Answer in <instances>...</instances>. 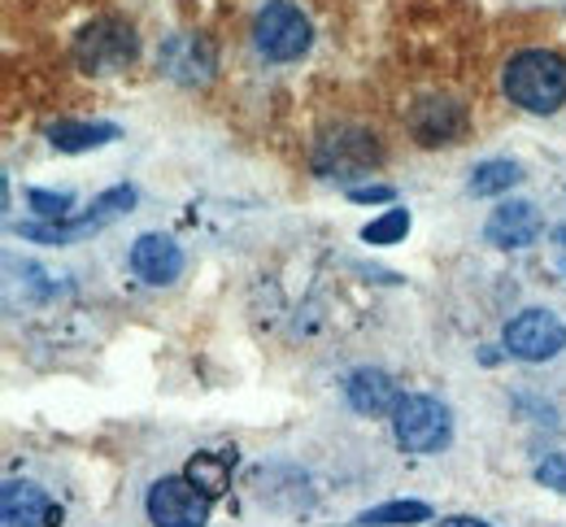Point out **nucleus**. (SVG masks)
I'll return each instance as SVG.
<instances>
[{
  "label": "nucleus",
  "mask_w": 566,
  "mask_h": 527,
  "mask_svg": "<svg viewBox=\"0 0 566 527\" xmlns=\"http://www.w3.org/2000/svg\"><path fill=\"white\" fill-rule=\"evenodd\" d=\"M27 201H31L35 214H44V219H53V223H57V219H71V205H74L71 192H44V188H31Z\"/></svg>",
  "instance_id": "20"
},
{
  "label": "nucleus",
  "mask_w": 566,
  "mask_h": 527,
  "mask_svg": "<svg viewBox=\"0 0 566 527\" xmlns=\"http://www.w3.org/2000/svg\"><path fill=\"white\" fill-rule=\"evenodd\" d=\"M123 131L114 123H57L49 131L53 149L57 152H87V149H101V145H114Z\"/></svg>",
  "instance_id": "15"
},
{
  "label": "nucleus",
  "mask_w": 566,
  "mask_h": 527,
  "mask_svg": "<svg viewBox=\"0 0 566 527\" xmlns=\"http://www.w3.org/2000/svg\"><path fill=\"white\" fill-rule=\"evenodd\" d=\"M505 96L527 114H558L566 105V62L549 49H523L505 66Z\"/></svg>",
  "instance_id": "1"
},
{
  "label": "nucleus",
  "mask_w": 566,
  "mask_h": 527,
  "mask_svg": "<svg viewBox=\"0 0 566 527\" xmlns=\"http://www.w3.org/2000/svg\"><path fill=\"white\" fill-rule=\"evenodd\" d=\"M566 349V323L554 309H523L505 323V354L518 362H549Z\"/></svg>",
  "instance_id": "8"
},
{
  "label": "nucleus",
  "mask_w": 566,
  "mask_h": 527,
  "mask_svg": "<svg viewBox=\"0 0 566 527\" xmlns=\"http://www.w3.org/2000/svg\"><path fill=\"white\" fill-rule=\"evenodd\" d=\"M153 527H206L210 524V493H201L188 475H166L144 497Z\"/></svg>",
  "instance_id": "6"
},
{
  "label": "nucleus",
  "mask_w": 566,
  "mask_h": 527,
  "mask_svg": "<svg viewBox=\"0 0 566 527\" xmlns=\"http://www.w3.org/2000/svg\"><path fill=\"white\" fill-rule=\"evenodd\" d=\"M427 519H431L427 502H388V506H375V510L357 515V527H410L427 524Z\"/></svg>",
  "instance_id": "18"
},
{
  "label": "nucleus",
  "mask_w": 566,
  "mask_h": 527,
  "mask_svg": "<svg viewBox=\"0 0 566 527\" xmlns=\"http://www.w3.org/2000/svg\"><path fill=\"white\" fill-rule=\"evenodd\" d=\"M345 397L357 414H392L401 405V383L388 376V371H375V367H361L345 379Z\"/></svg>",
  "instance_id": "14"
},
{
  "label": "nucleus",
  "mask_w": 566,
  "mask_h": 527,
  "mask_svg": "<svg viewBox=\"0 0 566 527\" xmlns=\"http://www.w3.org/2000/svg\"><path fill=\"white\" fill-rule=\"evenodd\" d=\"M554 266L566 275V226H554Z\"/></svg>",
  "instance_id": "23"
},
{
  "label": "nucleus",
  "mask_w": 566,
  "mask_h": 527,
  "mask_svg": "<svg viewBox=\"0 0 566 527\" xmlns=\"http://www.w3.org/2000/svg\"><path fill=\"white\" fill-rule=\"evenodd\" d=\"M4 527H62V506L31 479H9L0 493Z\"/></svg>",
  "instance_id": "9"
},
{
  "label": "nucleus",
  "mask_w": 566,
  "mask_h": 527,
  "mask_svg": "<svg viewBox=\"0 0 566 527\" xmlns=\"http://www.w3.org/2000/svg\"><path fill=\"white\" fill-rule=\"evenodd\" d=\"M161 71L175 78V83H210L213 75V49L201 35H170L166 49H161Z\"/></svg>",
  "instance_id": "13"
},
{
  "label": "nucleus",
  "mask_w": 566,
  "mask_h": 527,
  "mask_svg": "<svg viewBox=\"0 0 566 527\" xmlns=\"http://www.w3.org/2000/svg\"><path fill=\"white\" fill-rule=\"evenodd\" d=\"M136 205V188H109V192H101L96 201H92V210L87 214H78V219H57V223H22L18 226V235L22 240H40V244H71V240H83V235H92V231H101V226H109L114 219H123L127 210Z\"/></svg>",
  "instance_id": "4"
},
{
  "label": "nucleus",
  "mask_w": 566,
  "mask_h": 527,
  "mask_svg": "<svg viewBox=\"0 0 566 527\" xmlns=\"http://www.w3.org/2000/svg\"><path fill=\"white\" fill-rule=\"evenodd\" d=\"M132 271L140 275L144 284L161 288V284H175L179 271H184V249L170 240V235H140L132 244Z\"/></svg>",
  "instance_id": "12"
},
{
  "label": "nucleus",
  "mask_w": 566,
  "mask_h": 527,
  "mask_svg": "<svg viewBox=\"0 0 566 527\" xmlns=\"http://www.w3.org/2000/svg\"><path fill=\"white\" fill-rule=\"evenodd\" d=\"M536 479H541L545 488H558V493H566V453H549V457L536 466Z\"/></svg>",
  "instance_id": "21"
},
{
  "label": "nucleus",
  "mask_w": 566,
  "mask_h": 527,
  "mask_svg": "<svg viewBox=\"0 0 566 527\" xmlns=\"http://www.w3.org/2000/svg\"><path fill=\"white\" fill-rule=\"evenodd\" d=\"M406 231H410V214H406V210H388V214H379L375 223L361 226V240H366V244H397Z\"/></svg>",
  "instance_id": "19"
},
{
  "label": "nucleus",
  "mask_w": 566,
  "mask_h": 527,
  "mask_svg": "<svg viewBox=\"0 0 566 527\" xmlns=\"http://www.w3.org/2000/svg\"><path fill=\"white\" fill-rule=\"evenodd\" d=\"M379 140L370 136V131H361V127H336V131H327L323 140H318V149H314V170L323 175V179H357V175H366L370 166H379Z\"/></svg>",
  "instance_id": "7"
},
{
  "label": "nucleus",
  "mask_w": 566,
  "mask_h": 527,
  "mask_svg": "<svg viewBox=\"0 0 566 527\" xmlns=\"http://www.w3.org/2000/svg\"><path fill=\"white\" fill-rule=\"evenodd\" d=\"M440 527H493V524H484V519H444Z\"/></svg>",
  "instance_id": "24"
},
{
  "label": "nucleus",
  "mask_w": 566,
  "mask_h": 527,
  "mask_svg": "<svg viewBox=\"0 0 566 527\" xmlns=\"http://www.w3.org/2000/svg\"><path fill=\"white\" fill-rule=\"evenodd\" d=\"M136 53H140V40L123 18H101V22L83 27L74 40V62L92 75H114V71L132 66Z\"/></svg>",
  "instance_id": "2"
},
{
  "label": "nucleus",
  "mask_w": 566,
  "mask_h": 527,
  "mask_svg": "<svg viewBox=\"0 0 566 527\" xmlns=\"http://www.w3.org/2000/svg\"><path fill=\"white\" fill-rule=\"evenodd\" d=\"M514 183H523V166H518V161H505V157L480 161V166L471 170V192H475V197H501V192H510Z\"/></svg>",
  "instance_id": "16"
},
{
  "label": "nucleus",
  "mask_w": 566,
  "mask_h": 527,
  "mask_svg": "<svg viewBox=\"0 0 566 527\" xmlns=\"http://www.w3.org/2000/svg\"><path fill=\"white\" fill-rule=\"evenodd\" d=\"M397 192L388 188V183H370V188H349V201L357 205H379V201H392Z\"/></svg>",
  "instance_id": "22"
},
{
  "label": "nucleus",
  "mask_w": 566,
  "mask_h": 527,
  "mask_svg": "<svg viewBox=\"0 0 566 527\" xmlns=\"http://www.w3.org/2000/svg\"><path fill=\"white\" fill-rule=\"evenodd\" d=\"M253 44L266 62H296L310 49V22L292 0H271L253 18Z\"/></svg>",
  "instance_id": "5"
},
{
  "label": "nucleus",
  "mask_w": 566,
  "mask_h": 527,
  "mask_svg": "<svg viewBox=\"0 0 566 527\" xmlns=\"http://www.w3.org/2000/svg\"><path fill=\"white\" fill-rule=\"evenodd\" d=\"M231 462H235V457H227V453H197L184 475H188L201 493L218 497V493H227V484H231Z\"/></svg>",
  "instance_id": "17"
},
{
  "label": "nucleus",
  "mask_w": 566,
  "mask_h": 527,
  "mask_svg": "<svg viewBox=\"0 0 566 527\" xmlns=\"http://www.w3.org/2000/svg\"><path fill=\"white\" fill-rule=\"evenodd\" d=\"M392 432H397V445L406 453H440L453 436V419L436 397L410 392L392 410Z\"/></svg>",
  "instance_id": "3"
},
{
  "label": "nucleus",
  "mask_w": 566,
  "mask_h": 527,
  "mask_svg": "<svg viewBox=\"0 0 566 527\" xmlns=\"http://www.w3.org/2000/svg\"><path fill=\"white\" fill-rule=\"evenodd\" d=\"M541 231H545V223H541L532 201H505V205H496L493 214H489V223H484V235L496 249H527V244L541 240Z\"/></svg>",
  "instance_id": "11"
},
{
  "label": "nucleus",
  "mask_w": 566,
  "mask_h": 527,
  "mask_svg": "<svg viewBox=\"0 0 566 527\" xmlns=\"http://www.w3.org/2000/svg\"><path fill=\"white\" fill-rule=\"evenodd\" d=\"M410 131L415 140L436 149V145H458L467 136V109L449 96H427L410 109Z\"/></svg>",
  "instance_id": "10"
}]
</instances>
